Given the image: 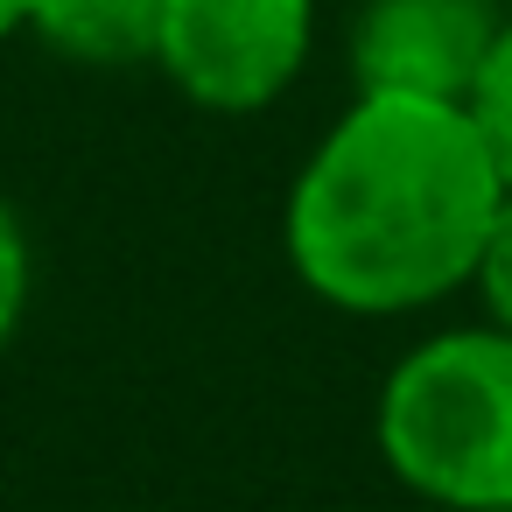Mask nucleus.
Here are the masks:
<instances>
[{"instance_id": "nucleus-1", "label": "nucleus", "mask_w": 512, "mask_h": 512, "mask_svg": "<svg viewBox=\"0 0 512 512\" xmlns=\"http://www.w3.org/2000/svg\"><path fill=\"white\" fill-rule=\"evenodd\" d=\"M505 183L463 106L358 92L288 190V267L344 316H414L470 288Z\"/></svg>"}, {"instance_id": "nucleus-2", "label": "nucleus", "mask_w": 512, "mask_h": 512, "mask_svg": "<svg viewBox=\"0 0 512 512\" xmlns=\"http://www.w3.org/2000/svg\"><path fill=\"white\" fill-rule=\"evenodd\" d=\"M386 470L442 512L512 505V330L470 323L421 337L379 386Z\"/></svg>"}, {"instance_id": "nucleus-3", "label": "nucleus", "mask_w": 512, "mask_h": 512, "mask_svg": "<svg viewBox=\"0 0 512 512\" xmlns=\"http://www.w3.org/2000/svg\"><path fill=\"white\" fill-rule=\"evenodd\" d=\"M316 43V0H162L155 71L204 113L274 106Z\"/></svg>"}, {"instance_id": "nucleus-4", "label": "nucleus", "mask_w": 512, "mask_h": 512, "mask_svg": "<svg viewBox=\"0 0 512 512\" xmlns=\"http://www.w3.org/2000/svg\"><path fill=\"white\" fill-rule=\"evenodd\" d=\"M498 22H505L498 0H365L351 22L358 92L463 106Z\"/></svg>"}, {"instance_id": "nucleus-5", "label": "nucleus", "mask_w": 512, "mask_h": 512, "mask_svg": "<svg viewBox=\"0 0 512 512\" xmlns=\"http://www.w3.org/2000/svg\"><path fill=\"white\" fill-rule=\"evenodd\" d=\"M29 29L85 71H127V64H155L162 0H36Z\"/></svg>"}, {"instance_id": "nucleus-6", "label": "nucleus", "mask_w": 512, "mask_h": 512, "mask_svg": "<svg viewBox=\"0 0 512 512\" xmlns=\"http://www.w3.org/2000/svg\"><path fill=\"white\" fill-rule=\"evenodd\" d=\"M463 113H470V127H477V141H484L498 183L512 190V15L498 22V36H491V50H484V71H477Z\"/></svg>"}, {"instance_id": "nucleus-7", "label": "nucleus", "mask_w": 512, "mask_h": 512, "mask_svg": "<svg viewBox=\"0 0 512 512\" xmlns=\"http://www.w3.org/2000/svg\"><path fill=\"white\" fill-rule=\"evenodd\" d=\"M470 288H477V302H484V323L512 330V190L498 197V211H491V225H484Z\"/></svg>"}, {"instance_id": "nucleus-8", "label": "nucleus", "mask_w": 512, "mask_h": 512, "mask_svg": "<svg viewBox=\"0 0 512 512\" xmlns=\"http://www.w3.org/2000/svg\"><path fill=\"white\" fill-rule=\"evenodd\" d=\"M29 288H36V260H29V232L15 218V204L0 197V344L22 330V309H29Z\"/></svg>"}, {"instance_id": "nucleus-9", "label": "nucleus", "mask_w": 512, "mask_h": 512, "mask_svg": "<svg viewBox=\"0 0 512 512\" xmlns=\"http://www.w3.org/2000/svg\"><path fill=\"white\" fill-rule=\"evenodd\" d=\"M29 15H36V0H0V36L29 29Z\"/></svg>"}, {"instance_id": "nucleus-10", "label": "nucleus", "mask_w": 512, "mask_h": 512, "mask_svg": "<svg viewBox=\"0 0 512 512\" xmlns=\"http://www.w3.org/2000/svg\"><path fill=\"white\" fill-rule=\"evenodd\" d=\"M505 512H512V505H505Z\"/></svg>"}]
</instances>
